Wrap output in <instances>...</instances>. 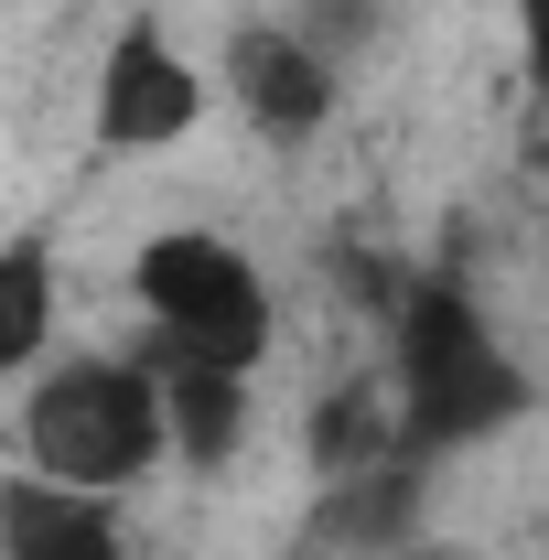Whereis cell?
I'll list each match as a JSON object with an SVG mask.
<instances>
[{
  "label": "cell",
  "instance_id": "6da1fadb",
  "mask_svg": "<svg viewBox=\"0 0 549 560\" xmlns=\"http://www.w3.org/2000/svg\"><path fill=\"white\" fill-rule=\"evenodd\" d=\"M388 410H399V464H442L484 431H517L539 388L495 346L464 280H410L388 313Z\"/></svg>",
  "mask_w": 549,
  "mask_h": 560
},
{
  "label": "cell",
  "instance_id": "7a4b0ae2",
  "mask_svg": "<svg viewBox=\"0 0 549 560\" xmlns=\"http://www.w3.org/2000/svg\"><path fill=\"white\" fill-rule=\"evenodd\" d=\"M22 453L33 475L86 495L140 486L162 453H173V410H162V366L151 355H75V366H44V388L22 399Z\"/></svg>",
  "mask_w": 549,
  "mask_h": 560
},
{
  "label": "cell",
  "instance_id": "3957f363",
  "mask_svg": "<svg viewBox=\"0 0 549 560\" xmlns=\"http://www.w3.org/2000/svg\"><path fill=\"white\" fill-rule=\"evenodd\" d=\"M130 291L140 313H151V335L173 355H215V366H259L280 335L270 313V280H259V259L237 248V237H206V226H173V237H151L130 259Z\"/></svg>",
  "mask_w": 549,
  "mask_h": 560
},
{
  "label": "cell",
  "instance_id": "277c9868",
  "mask_svg": "<svg viewBox=\"0 0 549 560\" xmlns=\"http://www.w3.org/2000/svg\"><path fill=\"white\" fill-rule=\"evenodd\" d=\"M195 119H206V75L173 55L162 22H130L97 66V140L108 151H173Z\"/></svg>",
  "mask_w": 549,
  "mask_h": 560
},
{
  "label": "cell",
  "instance_id": "5b68a950",
  "mask_svg": "<svg viewBox=\"0 0 549 560\" xmlns=\"http://www.w3.org/2000/svg\"><path fill=\"white\" fill-rule=\"evenodd\" d=\"M226 97L248 108V130L259 140H313L335 119V66L291 33V22H248V33H226Z\"/></svg>",
  "mask_w": 549,
  "mask_h": 560
},
{
  "label": "cell",
  "instance_id": "8992f818",
  "mask_svg": "<svg viewBox=\"0 0 549 560\" xmlns=\"http://www.w3.org/2000/svg\"><path fill=\"white\" fill-rule=\"evenodd\" d=\"M0 560H130L108 495L55 486V475H11L0 486Z\"/></svg>",
  "mask_w": 549,
  "mask_h": 560
},
{
  "label": "cell",
  "instance_id": "52a82bcc",
  "mask_svg": "<svg viewBox=\"0 0 549 560\" xmlns=\"http://www.w3.org/2000/svg\"><path fill=\"white\" fill-rule=\"evenodd\" d=\"M410 517H420V464H366V475H335L302 550L313 560H377V550L410 560Z\"/></svg>",
  "mask_w": 549,
  "mask_h": 560
},
{
  "label": "cell",
  "instance_id": "ba28073f",
  "mask_svg": "<svg viewBox=\"0 0 549 560\" xmlns=\"http://www.w3.org/2000/svg\"><path fill=\"white\" fill-rule=\"evenodd\" d=\"M151 366H162V410H173V453L184 464H237V442H248V377L237 366H215V355H173L151 346Z\"/></svg>",
  "mask_w": 549,
  "mask_h": 560
},
{
  "label": "cell",
  "instance_id": "9c48e42d",
  "mask_svg": "<svg viewBox=\"0 0 549 560\" xmlns=\"http://www.w3.org/2000/svg\"><path fill=\"white\" fill-rule=\"evenodd\" d=\"M44 346H55V248L11 237L0 248V377H22Z\"/></svg>",
  "mask_w": 549,
  "mask_h": 560
},
{
  "label": "cell",
  "instance_id": "30bf717a",
  "mask_svg": "<svg viewBox=\"0 0 549 560\" xmlns=\"http://www.w3.org/2000/svg\"><path fill=\"white\" fill-rule=\"evenodd\" d=\"M291 33H302V44L344 75L366 44H377V33H388V0H302V11H291Z\"/></svg>",
  "mask_w": 549,
  "mask_h": 560
},
{
  "label": "cell",
  "instance_id": "8fae6325",
  "mask_svg": "<svg viewBox=\"0 0 549 560\" xmlns=\"http://www.w3.org/2000/svg\"><path fill=\"white\" fill-rule=\"evenodd\" d=\"M517 55H528V97H549V0H517Z\"/></svg>",
  "mask_w": 549,
  "mask_h": 560
},
{
  "label": "cell",
  "instance_id": "7c38bea8",
  "mask_svg": "<svg viewBox=\"0 0 549 560\" xmlns=\"http://www.w3.org/2000/svg\"><path fill=\"white\" fill-rule=\"evenodd\" d=\"M539 162H549V140H539Z\"/></svg>",
  "mask_w": 549,
  "mask_h": 560
},
{
  "label": "cell",
  "instance_id": "4fadbf2b",
  "mask_svg": "<svg viewBox=\"0 0 549 560\" xmlns=\"http://www.w3.org/2000/svg\"><path fill=\"white\" fill-rule=\"evenodd\" d=\"M410 560H431V550H410Z\"/></svg>",
  "mask_w": 549,
  "mask_h": 560
}]
</instances>
